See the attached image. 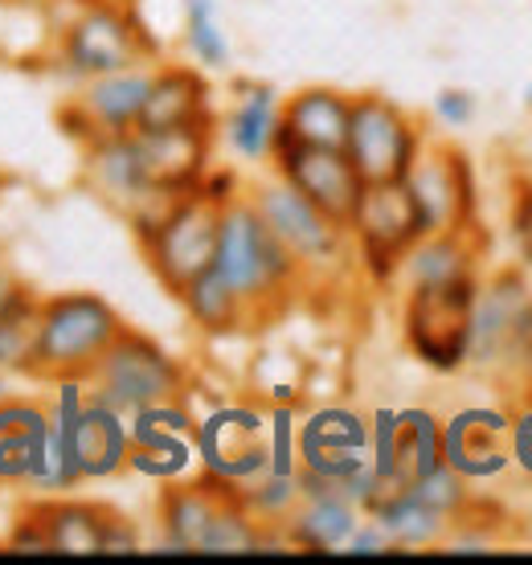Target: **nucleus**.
Segmentation results:
<instances>
[{
  "mask_svg": "<svg viewBox=\"0 0 532 565\" xmlns=\"http://www.w3.org/2000/svg\"><path fill=\"white\" fill-rule=\"evenodd\" d=\"M124 328V316L103 296H91V291H66V296L42 299L38 344H33L29 373L42 377V382L86 377V369L107 353V344Z\"/></svg>",
  "mask_w": 532,
  "mask_h": 565,
  "instance_id": "2",
  "label": "nucleus"
},
{
  "mask_svg": "<svg viewBox=\"0 0 532 565\" xmlns=\"http://www.w3.org/2000/svg\"><path fill=\"white\" fill-rule=\"evenodd\" d=\"M443 463V418L426 406L397 411V438H393V488H406L418 476Z\"/></svg>",
  "mask_w": 532,
  "mask_h": 565,
  "instance_id": "26",
  "label": "nucleus"
},
{
  "mask_svg": "<svg viewBox=\"0 0 532 565\" xmlns=\"http://www.w3.org/2000/svg\"><path fill=\"white\" fill-rule=\"evenodd\" d=\"M508 455H512V467H520L532 480V402L524 411L512 414V430H508Z\"/></svg>",
  "mask_w": 532,
  "mask_h": 565,
  "instance_id": "35",
  "label": "nucleus"
},
{
  "mask_svg": "<svg viewBox=\"0 0 532 565\" xmlns=\"http://www.w3.org/2000/svg\"><path fill=\"white\" fill-rule=\"evenodd\" d=\"M86 390L107 402L111 411L131 414L156 402H172L184 397V369L177 356H169L156 340H148L136 328H124L119 337L107 344V353L86 369Z\"/></svg>",
  "mask_w": 532,
  "mask_h": 565,
  "instance_id": "3",
  "label": "nucleus"
},
{
  "mask_svg": "<svg viewBox=\"0 0 532 565\" xmlns=\"http://www.w3.org/2000/svg\"><path fill=\"white\" fill-rule=\"evenodd\" d=\"M402 275L409 287H426V282H459L476 279V246H471V230H450V234H422L402 258Z\"/></svg>",
  "mask_w": 532,
  "mask_h": 565,
  "instance_id": "25",
  "label": "nucleus"
},
{
  "mask_svg": "<svg viewBox=\"0 0 532 565\" xmlns=\"http://www.w3.org/2000/svg\"><path fill=\"white\" fill-rule=\"evenodd\" d=\"M512 226H517L520 242L532 246V184L520 181L517 184V210H512Z\"/></svg>",
  "mask_w": 532,
  "mask_h": 565,
  "instance_id": "37",
  "label": "nucleus"
},
{
  "mask_svg": "<svg viewBox=\"0 0 532 565\" xmlns=\"http://www.w3.org/2000/svg\"><path fill=\"white\" fill-rule=\"evenodd\" d=\"M201 119H213L210 83L193 66H156L136 128H181V124H201Z\"/></svg>",
  "mask_w": 532,
  "mask_h": 565,
  "instance_id": "20",
  "label": "nucleus"
},
{
  "mask_svg": "<svg viewBox=\"0 0 532 565\" xmlns=\"http://www.w3.org/2000/svg\"><path fill=\"white\" fill-rule=\"evenodd\" d=\"M38 311H42V299L33 291L0 311V373H29L33 344H38Z\"/></svg>",
  "mask_w": 532,
  "mask_h": 565,
  "instance_id": "29",
  "label": "nucleus"
},
{
  "mask_svg": "<svg viewBox=\"0 0 532 565\" xmlns=\"http://www.w3.org/2000/svg\"><path fill=\"white\" fill-rule=\"evenodd\" d=\"M422 148V128L409 111H402L385 95H352L349 136H344V156L352 169L361 172L364 184L406 181L409 164Z\"/></svg>",
  "mask_w": 532,
  "mask_h": 565,
  "instance_id": "6",
  "label": "nucleus"
},
{
  "mask_svg": "<svg viewBox=\"0 0 532 565\" xmlns=\"http://www.w3.org/2000/svg\"><path fill=\"white\" fill-rule=\"evenodd\" d=\"M189 311V320H193L201 332H213V337H225V332H238L242 324H251V316L242 308V299L217 279V270H205V275H196L189 287H184L181 296H177Z\"/></svg>",
  "mask_w": 532,
  "mask_h": 565,
  "instance_id": "28",
  "label": "nucleus"
},
{
  "mask_svg": "<svg viewBox=\"0 0 532 565\" xmlns=\"http://www.w3.org/2000/svg\"><path fill=\"white\" fill-rule=\"evenodd\" d=\"M299 471L311 480L340 483L369 463V418L352 406H320L295 430Z\"/></svg>",
  "mask_w": 532,
  "mask_h": 565,
  "instance_id": "14",
  "label": "nucleus"
},
{
  "mask_svg": "<svg viewBox=\"0 0 532 565\" xmlns=\"http://www.w3.org/2000/svg\"><path fill=\"white\" fill-rule=\"evenodd\" d=\"M251 205L258 210L270 234L287 246V255L299 263V270L308 275L316 267H332L344 258V242H349V230L337 226L328 213H320L311 205L299 189L283 181H266V184H254L251 193Z\"/></svg>",
  "mask_w": 532,
  "mask_h": 565,
  "instance_id": "9",
  "label": "nucleus"
},
{
  "mask_svg": "<svg viewBox=\"0 0 532 565\" xmlns=\"http://www.w3.org/2000/svg\"><path fill=\"white\" fill-rule=\"evenodd\" d=\"M279 90L266 83H242V95L225 119V136L234 152L246 160H270L275 131H279Z\"/></svg>",
  "mask_w": 532,
  "mask_h": 565,
  "instance_id": "27",
  "label": "nucleus"
},
{
  "mask_svg": "<svg viewBox=\"0 0 532 565\" xmlns=\"http://www.w3.org/2000/svg\"><path fill=\"white\" fill-rule=\"evenodd\" d=\"M344 550H352V553H385V550H393V545H390V537H385V529H381L377 521H364V524H357V529H352V537L344 541Z\"/></svg>",
  "mask_w": 532,
  "mask_h": 565,
  "instance_id": "36",
  "label": "nucleus"
},
{
  "mask_svg": "<svg viewBox=\"0 0 532 565\" xmlns=\"http://www.w3.org/2000/svg\"><path fill=\"white\" fill-rule=\"evenodd\" d=\"M476 95L471 90H459V86H447V90H438L435 99V115L447 124V128H467L471 119H476Z\"/></svg>",
  "mask_w": 532,
  "mask_h": 565,
  "instance_id": "34",
  "label": "nucleus"
},
{
  "mask_svg": "<svg viewBox=\"0 0 532 565\" xmlns=\"http://www.w3.org/2000/svg\"><path fill=\"white\" fill-rule=\"evenodd\" d=\"M529 107H532V86H529Z\"/></svg>",
  "mask_w": 532,
  "mask_h": 565,
  "instance_id": "42",
  "label": "nucleus"
},
{
  "mask_svg": "<svg viewBox=\"0 0 532 565\" xmlns=\"http://www.w3.org/2000/svg\"><path fill=\"white\" fill-rule=\"evenodd\" d=\"M364 512H369V521H377L385 529L393 550H430V545H443L450 524H455L450 516L430 509V504H422L409 488L381 492Z\"/></svg>",
  "mask_w": 532,
  "mask_h": 565,
  "instance_id": "24",
  "label": "nucleus"
},
{
  "mask_svg": "<svg viewBox=\"0 0 532 565\" xmlns=\"http://www.w3.org/2000/svg\"><path fill=\"white\" fill-rule=\"evenodd\" d=\"M479 282H426L409 287L406 299V344L414 349L422 365L455 373L467 365V344H471V303H476Z\"/></svg>",
  "mask_w": 532,
  "mask_h": 565,
  "instance_id": "7",
  "label": "nucleus"
},
{
  "mask_svg": "<svg viewBox=\"0 0 532 565\" xmlns=\"http://www.w3.org/2000/svg\"><path fill=\"white\" fill-rule=\"evenodd\" d=\"M270 160H275V169H279L283 181L291 184V189H299V193H304L320 213H328L337 226L349 230L352 213L361 205L364 181H361V172L352 169V160L344 156V148L295 143L275 131Z\"/></svg>",
  "mask_w": 532,
  "mask_h": 565,
  "instance_id": "12",
  "label": "nucleus"
},
{
  "mask_svg": "<svg viewBox=\"0 0 532 565\" xmlns=\"http://www.w3.org/2000/svg\"><path fill=\"white\" fill-rule=\"evenodd\" d=\"M217 279L242 299L246 316L266 320L287 303L295 282L304 279V270L287 255L270 226H266L251 198H230L222 205V226H217V255H213Z\"/></svg>",
  "mask_w": 532,
  "mask_h": 565,
  "instance_id": "1",
  "label": "nucleus"
},
{
  "mask_svg": "<svg viewBox=\"0 0 532 565\" xmlns=\"http://www.w3.org/2000/svg\"><path fill=\"white\" fill-rule=\"evenodd\" d=\"M78 4H98V9H124V13H136L140 0H78Z\"/></svg>",
  "mask_w": 532,
  "mask_h": 565,
  "instance_id": "39",
  "label": "nucleus"
},
{
  "mask_svg": "<svg viewBox=\"0 0 532 565\" xmlns=\"http://www.w3.org/2000/svg\"><path fill=\"white\" fill-rule=\"evenodd\" d=\"M152 71H156L152 62H140V66H127V71L83 78V90L66 107V119L83 136V143L136 131L143 95H148V83H152Z\"/></svg>",
  "mask_w": 532,
  "mask_h": 565,
  "instance_id": "16",
  "label": "nucleus"
},
{
  "mask_svg": "<svg viewBox=\"0 0 532 565\" xmlns=\"http://www.w3.org/2000/svg\"><path fill=\"white\" fill-rule=\"evenodd\" d=\"M406 488L418 495L422 504H430V509L450 516V521H459L462 512H467V504H471V488H467V480L447 463H438L435 471L418 476V480L406 483Z\"/></svg>",
  "mask_w": 532,
  "mask_h": 565,
  "instance_id": "32",
  "label": "nucleus"
},
{
  "mask_svg": "<svg viewBox=\"0 0 532 565\" xmlns=\"http://www.w3.org/2000/svg\"><path fill=\"white\" fill-rule=\"evenodd\" d=\"M45 414H50V402H45V411L29 426H21V430H0V483H25L29 459H33V426L42 423Z\"/></svg>",
  "mask_w": 532,
  "mask_h": 565,
  "instance_id": "33",
  "label": "nucleus"
},
{
  "mask_svg": "<svg viewBox=\"0 0 532 565\" xmlns=\"http://www.w3.org/2000/svg\"><path fill=\"white\" fill-rule=\"evenodd\" d=\"M258 545H266L263 524L246 512V504H242L238 495H225L222 509L213 512V521L205 529L196 553H246V550H258Z\"/></svg>",
  "mask_w": 532,
  "mask_h": 565,
  "instance_id": "30",
  "label": "nucleus"
},
{
  "mask_svg": "<svg viewBox=\"0 0 532 565\" xmlns=\"http://www.w3.org/2000/svg\"><path fill=\"white\" fill-rule=\"evenodd\" d=\"M508 430H512V414L496 406H462L443 418V463L455 467L467 483L504 476L512 467Z\"/></svg>",
  "mask_w": 532,
  "mask_h": 565,
  "instance_id": "17",
  "label": "nucleus"
},
{
  "mask_svg": "<svg viewBox=\"0 0 532 565\" xmlns=\"http://www.w3.org/2000/svg\"><path fill=\"white\" fill-rule=\"evenodd\" d=\"M225 495H234L225 483L213 476L201 480H169V488L160 492V529L172 550H201V537L210 529L213 512L222 509Z\"/></svg>",
  "mask_w": 532,
  "mask_h": 565,
  "instance_id": "23",
  "label": "nucleus"
},
{
  "mask_svg": "<svg viewBox=\"0 0 532 565\" xmlns=\"http://www.w3.org/2000/svg\"><path fill=\"white\" fill-rule=\"evenodd\" d=\"M193 414L184 411V397H172V402H156V406H143L127 418V430H131V467L143 471V476H156V480H177L184 476L189 459L196 455V438H193Z\"/></svg>",
  "mask_w": 532,
  "mask_h": 565,
  "instance_id": "18",
  "label": "nucleus"
},
{
  "mask_svg": "<svg viewBox=\"0 0 532 565\" xmlns=\"http://www.w3.org/2000/svg\"><path fill=\"white\" fill-rule=\"evenodd\" d=\"M529 287H524V275L504 270L488 282V291H476L467 361L500 365L517 353H529Z\"/></svg>",
  "mask_w": 532,
  "mask_h": 565,
  "instance_id": "15",
  "label": "nucleus"
},
{
  "mask_svg": "<svg viewBox=\"0 0 532 565\" xmlns=\"http://www.w3.org/2000/svg\"><path fill=\"white\" fill-rule=\"evenodd\" d=\"M524 390H529V402H532V344H529V353H524Z\"/></svg>",
  "mask_w": 532,
  "mask_h": 565,
  "instance_id": "40",
  "label": "nucleus"
},
{
  "mask_svg": "<svg viewBox=\"0 0 532 565\" xmlns=\"http://www.w3.org/2000/svg\"><path fill=\"white\" fill-rule=\"evenodd\" d=\"M349 234L357 242V250H361L369 275L377 282H390L397 275V267H402L406 250L426 234L406 181L364 184L361 205H357L349 222Z\"/></svg>",
  "mask_w": 532,
  "mask_h": 565,
  "instance_id": "11",
  "label": "nucleus"
},
{
  "mask_svg": "<svg viewBox=\"0 0 532 565\" xmlns=\"http://www.w3.org/2000/svg\"><path fill=\"white\" fill-rule=\"evenodd\" d=\"M184 42L193 50L196 62L222 71L230 62V42L217 29V4L213 0H184Z\"/></svg>",
  "mask_w": 532,
  "mask_h": 565,
  "instance_id": "31",
  "label": "nucleus"
},
{
  "mask_svg": "<svg viewBox=\"0 0 532 565\" xmlns=\"http://www.w3.org/2000/svg\"><path fill=\"white\" fill-rule=\"evenodd\" d=\"M304 480V495L287 516V541L299 550H340L352 537V529L361 524V509L352 504L349 495L340 492L337 483L311 480L299 471Z\"/></svg>",
  "mask_w": 532,
  "mask_h": 565,
  "instance_id": "19",
  "label": "nucleus"
},
{
  "mask_svg": "<svg viewBox=\"0 0 532 565\" xmlns=\"http://www.w3.org/2000/svg\"><path fill=\"white\" fill-rule=\"evenodd\" d=\"M352 95L337 86H304L279 107V136L316 148H344Z\"/></svg>",
  "mask_w": 532,
  "mask_h": 565,
  "instance_id": "21",
  "label": "nucleus"
},
{
  "mask_svg": "<svg viewBox=\"0 0 532 565\" xmlns=\"http://www.w3.org/2000/svg\"><path fill=\"white\" fill-rule=\"evenodd\" d=\"M193 438L205 476L225 483L234 495L254 488L270 471V411L263 406H217L193 426Z\"/></svg>",
  "mask_w": 532,
  "mask_h": 565,
  "instance_id": "5",
  "label": "nucleus"
},
{
  "mask_svg": "<svg viewBox=\"0 0 532 565\" xmlns=\"http://www.w3.org/2000/svg\"><path fill=\"white\" fill-rule=\"evenodd\" d=\"M131 152L140 181L152 193H189L205 181L213 156V119L181 124V128H152L131 131Z\"/></svg>",
  "mask_w": 532,
  "mask_h": 565,
  "instance_id": "13",
  "label": "nucleus"
},
{
  "mask_svg": "<svg viewBox=\"0 0 532 565\" xmlns=\"http://www.w3.org/2000/svg\"><path fill=\"white\" fill-rule=\"evenodd\" d=\"M529 337H532V296H529Z\"/></svg>",
  "mask_w": 532,
  "mask_h": 565,
  "instance_id": "41",
  "label": "nucleus"
},
{
  "mask_svg": "<svg viewBox=\"0 0 532 565\" xmlns=\"http://www.w3.org/2000/svg\"><path fill=\"white\" fill-rule=\"evenodd\" d=\"M152 33L143 29L140 17L124 13V9L83 4V13L62 29V62L78 78L127 71V66H140V62H152Z\"/></svg>",
  "mask_w": 532,
  "mask_h": 565,
  "instance_id": "8",
  "label": "nucleus"
},
{
  "mask_svg": "<svg viewBox=\"0 0 532 565\" xmlns=\"http://www.w3.org/2000/svg\"><path fill=\"white\" fill-rule=\"evenodd\" d=\"M406 189L418 205L426 234H450V230L476 226V177L471 160L455 143H426L406 172Z\"/></svg>",
  "mask_w": 532,
  "mask_h": 565,
  "instance_id": "10",
  "label": "nucleus"
},
{
  "mask_svg": "<svg viewBox=\"0 0 532 565\" xmlns=\"http://www.w3.org/2000/svg\"><path fill=\"white\" fill-rule=\"evenodd\" d=\"M29 287L21 279H17V270H9L4 263H0V311L9 308V303H17V299L25 296Z\"/></svg>",
  "mask_w": 532,
  "mask_h": 565,
  "instance_id": "38",
  "label": "nucleus"
},
{
  "mask_svg": "<svg viewBox=\"0 0 532 565\" xmlns=\"http://www.w3.org/2000/svg\"><path fill=\"white\" fill-rule=\"evenodd\" d=\"M45 533V550L57 553H103L107 550V529L115 509L95 500H54L42 495L29 504Z\"/></svg>",
  "mask_w": 532,
  "mask_h": 565,
  "instance_id": "22",
  "label": "nucleus"
},
{
  "mask_svg": "<svg viewBox=\"0 0 532 565\" xmlns=\"http://www.w3.org/2000/svg\"><path fill=\"white\" fill-rule=\"evenodd\" d=\"M222 205L225 201H217L213 193H205L196 184V189H189V193L172 201L169 213L156 222L148 238H140L148 267H152V275L169 287L172 296H181L196 275H205L213 267Z\"/></svg>",
  "mask_w": 532,
  "mask_h": 565,
  "instance_id": "4",
  "label": "nucleus"
}]
</instances>
